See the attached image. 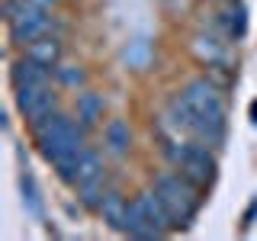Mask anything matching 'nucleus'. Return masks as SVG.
Segmentation results:
<instances>
[{
  "mask_svg": "<svg viewBox=\"0 0 257 241\" xmlns=\"http://www.w3.org/2000/svg\"><path fill=\"white\" fill-rule=\"evenodd\" d=\"M23 190H26V199H29L32 215H36V219H42V199H39V190H36V183H32V177L23 180Z\"/></svg>",
  "mask_w": 257,
  "mask_h": 241,
  "instance_id": "17",
  "label": "nucleus"
},
{
  "mask_svg": "<svg viewBox=\"0 0 257 241\" xmlns=\"http://www.w3.org/2000/svg\"><path fill=\"white\" fill-rule=\"evenodd\" d=\"M20 4H36V7H48V10H55L58 0H20Z\"/></svg>",
  "mask_w": 257,
  "mask_h": 241,
  "instance_id": "19",
  "label": "nucleus"
},
{
  "mask_svg": "<svg viewBox=\"0 0 257 241\" xmlns=\"http://www.w3.org/2000/svg\"><path fill=\"white\" fill-rule=\"evenodd\" d=\"M74 193L80 199V206L84 209H100V199L106 196V167H103V155L96 148H90L87 145L84 158H80V167H77V177H74Z\"/></svg>",
  "mask_w": 257,
  "mask_h": 241,
  "instance_id": "7",
  "label": "nucleus"
},
{
  "mask_svg": "<svg viewBox=\"0 0 257 241\" xmlns=\"http://www.w3.org/2000/svg\"><path fill=\"white\" fill-rule=\"evenodd\" d=\"M16 109H20L23 123L29 129H39L45 119H52L58 112V93L52 84H36V87H13Z\"/></svg>",
  "mask_w": 257,
  "mask_h": 241,
  "instance_id": "8",
  "label": "nucleus"
},
{
  "mask_svg": "<svg viewBox=\"0 0 257 241\" xmlns=\"http://www.w3.org/2000/svg\"><path fill=\"white\" fill-rule=\"evenodd\" d=\"M96 212H100V219L106 222L112 231H122V225H125V212H128V199H125L116 187H109V190H106V196L100 199V209H96Z\"/></svg>",
  "mask_w": 257,
  "mask_h": 241,
  "instance_id": "13",
  "label": "nucleus"
},
{
  "mask_svg": "<svg viewBox=\"0 0 257 241\" xmlns=\"http://www.w3.org/2000/svg\"><path fill=\"white\" fill-rule=\"evenodd\" d=\"M23 55H29V58L48 64V68H58V64L64 61V42L55 36V32H48V36L36 39V42H29L26 48H23Z\"/></svg>",
  "mask_w": 257,
  "mask_h": 241,
  "instance_id": "12",
  "label": "nucleus"
},
{
  "mask_svg": "<svg viewBox=\"0 0 257 241\" xmlns=\"http://www.w3.org/2000/svg\"><path fill=\"white\" fill-rule=\"evenodd\" d=\"M254 215H257V199H251V206H247V212H244V219H241V228H247V225L254 222Z\"/></svg>",
  "mask_w": 257,
  "mask_h": 241,
  "instance_id": "18",
  "label": "nucleus"
},
{
  "mask_svg": "<svg viewBox=\"0 0 257 241\" xmlns=\"http://www.w3.org/2000/svg\"><path fill=\"white\" fill-rule=\"evenodd\" d=\"M103 145L112 158L128 155V145H132V129H128L125 119H109L106 129H103Z\"/></svg>",
  "mask_w": 257,
  "mask_h": 241,
  "instance_id": "14",
  "label": "nucleus"
},
{
  "mask_svg": "<svg viewBox=\"0 0 257 241\" xmlns=\"http://www.w3.org/2000/svg\"><path fill=\"white\" fill-rule=\"evenodd\" d=\"M180 93L187 96V103L193 109L190 139L219 151L225 145V135H228V106H225L222 87L212 77H193V80H187V87Z\"/></svg>",
  "mask_w": 257,
  "mask_h": 241,
  "instance_id": "2",
  "label": "nucleus"
},
{
  "mask_svg": "<svg viewBox=\"0 0 257 241\" xmlns=\"http://www.w3.org/2000/svg\"><path fill=\"white\" fill-rule=\"evenodd\" d=\"M215 26L225 39L241 42L247 36V10L241 0H222V7L215 10Z\"/></svg>",
  "mask_w": 257,
  "mask_h": 241,
  "instance_id": "10",
  "label": "nucleus"
},
{
  "mask_svg": "<svg viewBox=\"0 0 257 241\" xmlns=\"http://www.w3.org/2000/svg\"><path fill=\"white\" fill-rule=\"evenodd\" d=\"M164 155L171 161V167H177L180 174H187L196 187H209V183L219 177V158H215V148L196 142V139H183L180 135L171 142H164Z\"/></svg>",
  "mask_w": 257,
  "mask_h": 241,
  "instance_id": "5",
  "label": "nucleus"
},
{
  "mask_svg": "<svg viewBox=\"0 0 257 241\" xmlns=\"http://www.w3.org/2000/svg\"><path fill=\"white\" fill-rule=\"evenodd\" d=\"M87 129L77 116H68V112H55L52 119H45L39 129H32V139H36V148L52 171L58 174V180L64 183H74L77 177V167H80V158L87 151Z\"/></svg>",
  "mask_w": 257,
  "mask_h": 241,
  "instance_id": "1",
  "label": "nucleus"
},
{
  "mask_svg": "<svg viewBox=\"0 0 257 241\" xmlns=\"http://www.w3.org/2000/svg\"><path fill=\"white\" fill-rule=\"evenodd\" d=\"M151 187L155 193L161 196V203L167 206V212H171V222H174V231H187L193 222H196L199 209H203V187H196V183L190 180L187 174H180L177 167L171 171H161L155 180H151Z\"/></svg>",
  "mask_w": 257,
  "mask_h": 241,
  "instance_id": "3",
  "label": "nucleus"
},
{
  "mask_svg": "<svg viewBox=\"0 0 257 241\" xmlns=\"http://www.w3.org/2000/svg\"><path fill=\"white\" fill-rule=\"evenodd\" d=\"M4 20H7V32L10 42L26 48L29 42L55 32V10L48 7H36V4H20V0H4Z\"/></svg>",
  "mask_w": 257,
  "mask_h": 241,
  "instance_id": "6",
  "label": "nucleus"
},
{
  "mask_svg": "<svg viewBox=\"0 0 257 241\" xmlns=\"http://www.w3.org/2000/svg\"><path fill=\"white\" fill-rule=\"evenodd\" d=\"M52 74L55 68H48V64L29 58V55H20V58L13 61L10 68V80L13 87H36V84H52Z\"/></svg>",
  "mask_w": 257,
  "mask_h": 241,
  "instance_id": "11",
  "label": "nucleus"
},
{
  "mask_svg": "<svg viewBox=\"0 0 257 241\" xmlns=\"http://www.w3.org/2000/svg\"><path fill=\"white\" fill-rule=\"evenodd\" d=\"M174 231L171 212L161 203V196L155 193V187L142 190L139 196L128 199V212H125V225L122 235L128 238H142V241H155V238H167Z\"/></svg>",
  "mask_w": 257,
  "mask_h": 241,
  "instance_id": "4",
  "label": "nucleus"
},
{
  "mask_svg": "<svg viewBox=\"0 0 257 241\" xmlns=\"http://www.w3.org/2000/svg\"><path fill=\"white\" fill-rule=\"evenodd\" d=\"M103 109H106V100H103L100 93H93V90H80V93H77L74 116H77L87 129H93V126L103 119Z\"/></svg>",
  "mask_w": 257,
  "mask_h": 241,
  "instance_id": "15",
  "label": "nucleus"
},
{
  "mask_svg": "<svg viewBox=\"0 0 257 241\" xmlns=\"http://www.w3.org/2000/svg\"><path fill=\"white\" fill-rule=\"evenodd\" d=\"M190 52H193V58L199 64H206L209 71H225V74L235 71V42L225 39L222 32L219 36H215V32H203V29L193 32Z\"/></svg>",
  "mask_w": 257,
  "mask_h": 241,
  "instance_id": "9",
  "label": "nucleus"
},
{
  "mask_svg": "<svg viewBox=\"0 0 257 241\" xmlns=\"http://www.w3.org/2000/svg\"><path fill=\"white\" fill-rule=\"evenodd\" d=\"M251 123H254V126H257V100H254V103H251Z\"/></svg>",
  "mask_w": 257,
  "mask_h": 241,
  "instance_id": "20",
  "label": "nucleus"
},
{
  "mask_svg": "<svg viewBox=\"0 0 257 241\" xmlns=\"http://www.w3.org/2000/svg\"><path fill=\"white\" fill-rule=\"evenodd\" d=\"M55 77L61 80V87H68V90H84L87 87V71L80 68V64H58L55 68Z\"/></svg>",
  "mask_w": 257,
  "mask_h": 241,
  "instance_id": "16",
  "label": "nucleus"
}]
</instances>
